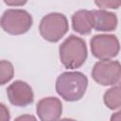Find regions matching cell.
<instances>
[{
    "mask_svg": "<svg viewBox=\"0 0 121 121\" xmlns=\"http://www.w3.org/2000/svg\"><path fill=\"white\" fill-rule=\"evenodd\" d=\"M116 85H119V86H121V75H120V78H119V80L117 81V83H116Z\"/></svg>",
    "mask_w": 121,
    "mask_h": 121,
    "instance_id": "cell-18",
    "label": "cell"
},
{
    "mask_svg": "<svg viewBox=\"0 0 121 121\" xmlns=\"http://www.w3.org/2000/svg\"><path fill=\"white\" fill-rule=\"evenodd\" d=\"M111 120L112 121H121V110L113 112L111 116Z\"/></svg>",
    "mask_w": 121,
    "mask_h": 121,
    "instance_id": "cell-16",
    "label": "cell"
},
{
    "mask_svg": "<svg viewBox=\"0 0 121 121\" xmlns=\"http://www.w3.org/2000/svg\"><path fill=\"white\" fill-rule=\"evenodd\" d=\"M30 119L35 120L36 118L32 115H22V116H19L16 118V120H30Z\"/></svg>",
    "mask_w": 121,
    "mask_h": 121,
    "instance_id": "cell-17",
    "label": "cell"
},
{
    "mask_svg": "<svg viewBox=\"0 0 121 121\" xmlns=\"http://www.w3.org/2000/svg\"><path fill=\"white\" fill-rule=\"evenodd\" d=\"M95 19L93 10L79 9L72 15V27L73 29L81 34L88 35L94 28Z\"/></svg>",
    "mask_w": 121,
    "mask_h": 121,
    "instance_id": "cell-9",
    "label": "cell"
},
{
    "mask_svg": "<svg viewBox=\"0 0 121 121\" xmlns=\"http://www.w3.org/2000/svg\"><path fill=\"white\" fill-rule=\"evenodd\" d=\"M10 119L9 109L5 106V104H0V120L1 121H9Z\"/></svg>",
    "mask_w": 121,
    "mask_h": 121,
    "instance_id": "cell-14",
    "label": "cell"
},
{
    "mask_svg": "<svg viewBox=\"0 0 121 121\" xmlns=\"http://www.w3.org/2000/svg\"><path fill=\"white\" fill-rule=\"evenodd\" d=\"M14 75V68L10 61L1 60L0 61V84L5 85L11 80Z\"/></svg>",
    "mask_w": 121,
    "mask_h": 121,
    "instance_id": "cell-12",
    "label": "cell"
},
{
    "mask_svg": "<svg viewBox=\"0 0 121 121\" xmlns=\"http://www.w3.org/2000/svg\"><path fill=\"white\" fill-rule=\"evenodd\" d=\"M62 112V104L55 96L42 98L36 106V113L42 121L58 120Z\"/></svg>",
    "mask_w": 121,
    "mask_h": 121,
    "instance_id": "cell-8",
    "label": "cell"
},
{
    "mask_svg": "<svg viewBox=\"0 0 121 121\" xmlns=\"http://www.w3.org/2000/svg\"><path fill=\"white\" fill-rule=\"evenodd\" d=\"M95 4L101 9H116L121 6V0H95Z\"/></svg>",
    "mask_w": 121,
    "mask_h": 121,
    "instance_id": "cell-13",
    "label": "cell"
},
{
    "mask_svg": "<svg viewBox=\"0 0 121 121\" xmlns=\"http://www.w3.org/2000/svg\"><path fill=\"white\" fill-rule=\"evenodd\" d=\"M9 101L17 107H26L34 100L32 88L28 83L23 80H15L7 88Z\"/></svg>",
    "mask_w": 121,
    "mask_h": 121,
    "instance_id": "cell-7",
    "label": "cell"
},
{
    "mask_svg": "<svg viewBox=\"0 0 121 121\" xmlns=\"http://www.w3.org/2000/svg\"><path fill=\"white\" fill-rule=\"evenodd\" d=\"M103 102L110 110L121 108V86L115 84L108 89L103 95Z\"/></svg>",
    "mask_w": 121,
    "mask_h": 121,
    "instance_id": "cell-11",
    "label": "cell"
},
{
    "mask_svg": "<svg viewBox=\"0 0 121 121\" xmlns=\"http://www.w3.org/2000/svg\"><path fill=\"white\" fill-rule=\"evenodd\" d=\"M88 86L87 77L78 71L63 72L56 80V92L65 101H78L83 97Z\"/></svg>",
    "mask_w": 121,
    "mask_h": 121,
    "instance_id": "cell-1",
    "label": "cell"
},
{
    "mask_svg": "<svg viewBox=\"0 0 121 121\" xmlns=\"http://www.w3.org/2000/svg\"><path fill=\"white\" fill-rule=\"evenodd\" d=\"M91 52L98 60H112L120 51V43L115 35L98 34L90 41Z\"/></svg>",
    "mask_w": 121,
    "mask_h": 121,
    "instance_id": "cell-5",
    "label": "cell"
},
{
    "mask_svg": "<svg viewBox=\"0 0 121 121\" xmlns=\"http://www.w3.org/2000/svg\"><path fill=\"white\" fill-rule=\"evenodd\" d=\"M60 60L67 69H77L84 64L87 56L85 41L76 35H70L59 47Z\"/></svg>",
    "mask_w": 121,
    "mask_h": 121,
    "instance_id": "cell-2",
    "label": "cell"
},
{
    "mask_svg": "<svg viewBox=\"0 0 121 121\" xmlns=\"http://www.w3.org/2000/svg\"><path fill=\"white\" fill-rule=\"evenodd\" d=\"M4 3L10 7H21L26 4L27 0H3Z\"/></svg>",
    "mask_w": 121,
    "mask_h": 121,
    "instance_id": "cell-15",
    "label": "cell"
},
{
    "mask_svg": "<svg viewBox=\"0 0 121 121\" xmlns=\"http://www.w3.org/2000/svg\"><path fill=\"white\" fill-rule=\"evenodd\" d=\"M2 29L10 35H22L27 32L32 25V16L25 9H9L1 17Z\"/></svg>",
    "mask_w": 121,
    "mask_h": 121,
    "instance_id": "cell-4",
    "label": "cell"
},
{
    "mask_svg": "<svg viewBox=\"0 0 121 121\" xmlns=\"http://www.w3.org/2000/svg\"><path fill=\"white\" fill-rule=\"evenodd\" d=\"M93 12L95 19L94 28L96 31L110 32L117 27L118 20L115 13L106 9H95Z\"/></svg>",
    "mask_w": 121,
    "mask_h": 121,
    "instance_id": "cell-10",
    "label": "cell"
},
{
    "mask_svg": "<svg viewBox=\"0 0 121 121\" xmlns=\"http://www.w3.org/2000/svg\"><path fill=\"white\" fill-rule=\"evenodd\" d=\"M121 75V64L117 60H100L92 70L93 79L102 86L115 85Z\"/></svg>",
    "mask_w": 121,
    "mask_h": 121,
    "instance_id": "cell-6",
    "label": "cell"
},
{
    "mask_svg": "<svg viewBox=\"0 0 121 121\" xmlns=\"http://www.w3.org/2000/svg\"><path fill=\"white\" fill-rule=\"evenodd\" d=\"M69 25L66 16L60 12H51L43 17L39 25L41 36L47 42H59L68 31Z\"/></svg>",
    "mask_w": 121,
    "mask_h": 121,
    "instance_id": "cell-3",
    "label": "cell"
}]
</instances>
